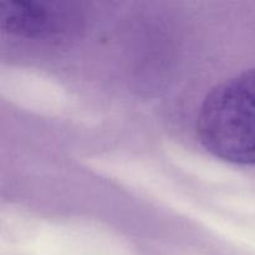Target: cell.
<instances>
[{"label": "cell", "mask_w": 255, "mask_h": 255, "mask_svg": "<svg viewBox=\"0 0 255 255\" xmlns=\"http://www.w3.org/2000/svg\"><path fill=\"white\" fill-rule=\"evenodd\" d=\"M197 134L217 158L255 166V69L211 90L199 110Z\"/></svg>", "instance_id": "cell-1"}, {"label": "cell", "mask_w": 255, "mask_h": 255, "mask_svg": "<svg viewBox=\"0 0 255 255\" xmlns=\"http://www.w3.org/2000/svg\"><path fill=\"white\" fill-rule=\"evenodd\" d=\"M49 11L35 1H4L0 5L1 29L19 36H37L49 24Z\"/></svg>", "instance_id": "cell-2"}]
</instances>
